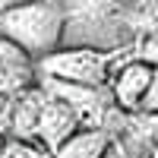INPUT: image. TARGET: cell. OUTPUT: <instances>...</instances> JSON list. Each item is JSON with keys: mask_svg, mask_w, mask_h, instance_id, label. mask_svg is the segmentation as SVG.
<instances>
[{"mask_svg": "<svg viewBox=\"0 0 158 158\" xmlns=\"http://www.w3.org/2000/svg\"><path fill=\"white\" fill-rule=\"evenodd\" d=\"M101 158H136V155H133V152H130V149L123 146V142H120V139H114V142H111V146H108V152H104Z\"/></svg>", "mask_w": 158, "mask_h": 158, "instance_id": "7c38bea8", "label": "cell"}, {"mask_svg": "<svg viewBox=\"0 0 158 158\" xmlns=\"http://www.w3.org/2000/svg\"><path fill=\"white\" fill-rule=\"evenodd\" d=\"M35 57L0 35V95H16L35 85Z\"/></svg>", "mask_w": 158, "mask_h": 158, "instance_id": "8992f818", "label": "cell"}, {"mask_svg": "<svg viewBox=\"0 0 158 158\" xmlns=\"http://www.w3.org/2000/svg\"><path fill=\"white\" fill-rule=\"evenodd\" d=\"M152 73H155V67L146 63L142 57L127 60L117 73H111V82L108 85H111L114 108H120L127 114H139V104H142V98H146V92H149Z\"/></svg>", "mask_w": 158, "mask_h": 158, "instance_id": "277c9868", "label": "cell"}, {"mask_svg": "<svg viewBox=\"0 0 158 158\" xmlns=\"http://www.w3.org/2000/svg\"><path fill=\"white\" fill-rule=\"evenodd\" d=\"M22 3H35V0H0V10H6V6H22Z\"/></svg>", "mask_w": 158, "mask_h": 158, "instance_id": "4fadbf2b", "label": "cell"}, {"mask_svg": "<svg viewBox=\"0 0 158 158\" xmlns=\"http://www.w3.org/2000/svg\"><path fill=\"white\" fill-rule=\"evenodd\" d=\"M149 158H158V146H155V149H152V155H149Z\"/></svg>", "mask_w": 158, "mask_h": 158, "instance_id": "5bb4252c", "label": "cell"}, {"mask_svg": "<svg viewBox=\"0 0 158 158\" xmlns=\"http://www.w3.org/2000/svg\"><path fill=\"white\" fill-rule=\"evenodd\" d=\"M152 3H155V0H152Z\"/></svg>", "mask_w": 158, "mask_h": 158, "instance_id": "2e32d148", "label": "cell"}, {"mask_svg": "<svg viewBox=\"0 0 158 158\" xmlns=\"http://www.w3.org/2000/svg\"><path fill=\"white\" fill-rule=\"evenodd\" d=\"M41 92L70 104L76 117L82 120V127H98L101 114L108 111V101H111L108 85H79V82H67V79H54V76L41 79Z\"/></svg>", "mask_w": 158, "mask_h": 158, "instance_id": "3957f363", "label": "cell"}, {"mask_svg": "<svg viewBox=\"0 0 158 158\" xmlns=\"http://www.w3.org/2000/svg\"><path fill=\"white\" fill-rule=\"evenodd\" d=\"M155 22H158V0H155Z\"/></svg>", "mask_w": 158, "mask_h": 158, "instance_id": "9a60e30c", "label": "cell"}, {"mask_svg": "<svg viewBox=\"0 0 158 158\" xmlns=\"http://www.w3.org/2000/svg\"><path fill=\"white\" fill-rule=\"evenodd\" d=\"M111 60L114 54L85 44H67L44 54L38 60V70L54 79H67L79 85H108L111 82Z\"/></svg>", "mask_w": 158, "mask_h": 158, "instance_id": "7a4b0ae2", "label": "cell"}, {"mask_svg": "<svg viewBox=\"0 0 158 158\" xmlns=\"http://www.w3.org/2000/svg\"><path fill=\"white\" fill-rule=\"evenodd\" d=\"M142 60L152 63V67H158V35L146 38V44H142Z\"/></svg>", "mask_w": 158, "mask_h": 158, "instance_id": "8fae6325", "label": "cell"}, {"mask_svg": "<svg viewBox=\"0 0 158 158\" xmlns=\"http://www.w3.org/2000/svg\"><path fill=\"white\" fill-rule=\"evenodd\" d=\"M0 158H54L38 139H10L3 149H0Z\"/></svg>", "mask_w": 158, "mask_h": 158, "instance_id": "9c48e42d", "label": "cell"}, {"mask_svg": "<svg viewBox=\"0 0 158 158\" xmlns=\"http://www.w3.org/2000/svg\"><path fill=\"white\" fill-rule=\"evenodd\" d=\"M67 29H82V25H101L108 16L123 10L130 0H67Z\"/></svg>", "mask_w": 158, "mask_h": 158, "instance_id": "ba28073f", "label": "cell"}, {"mask_svg": "<svg viewBox=\"0 0 158 158\" xmlns=\"http://www.w3.org/2000/svg\"><path fill=\"white\" fill-rule=\"evenodd\" d=\"M111 142H114V136L104 127H79L54 152V158H101Z\"/></svg>", "mask_w": 158, "mask_h": 158, "instance_id": "52a82bcc", "label": "cell"}, {"mask_svg": "<svg viewBox=\"0 0 158 158\" xmlns=\"http://www.w3.org/2000/svg\"><path fill=\"white\" fill-rule=\"evenodd\" d=\"M79 127H82V120L76 117V111L70 108V104H63V101H57V98L44 95L41 114H38V123H35V139L41 142L51 155H54Z\"/></svg>", "mask_w": 158, "mask_h": 158, "instance_id": "5b68a950", "label": "cell"}, {"mask_svg": "<svg viewBox=\"0 0 158 158\" xmlns=\"http://www.w3.org/2000/svg\"><path fill=\"white\" fill-rule=\"evenodd\" d=\"M139 114H146V117L158 114V67H155V73H152V82H149L146 98H142V104H139Z\"/></svg>", "mask_w": 158, "mask_h": 158, "instance_id": "30bf717a", "label": "cell"}, {"mask_svg": "<svg viewBox=\"0 0 158 158\" xmlns=\"http://www.w3.org/2000/svg\"><path fill=\"white\" fill-rule=\"evenodd\" d=\"M67 32V6L60 0H35L22 6L0 10V35L19 44L29 57L41 60L57 51Z\"/></svg>", "mask_w": 158, "mask_h": 158, "instance_id": "6da1fadb", "label": "cell"}]
</instances>
